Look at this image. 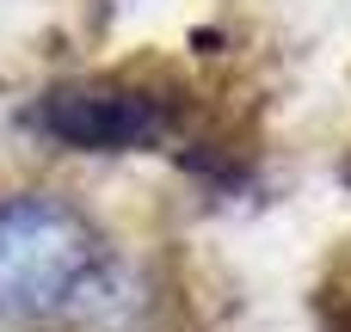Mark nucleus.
I'll return each mask as SVG.
<instances>
[{"label": "nucleus", "instance_id": "1", "mask_svg": "<svg viewBox=\"0 0 351 332\" xmlns=\"http://www.w3.org/2000/svg\"><path fill=\"white\" fill-rule=\"evenodd\" d=\"M99 240L86 216L62 197L25 191L0 203V314H43L86 290Z\"/></svg>", "mask_w": 351, "mask_h": 332}, {"label": "nucleus", "instance_id": "2", "mask_svg": "<svg viewBox=\"0 0 351 332\" xmlns=\"http://www.w3.org/2000/svg\"><path fill=\"white\" fill-rule=\"evenodd\" d=\"M25 123L43 142L74 148V154H136V148L167 136L173 111H167V99L148 80L93 74V80H62V86L37 92Z\"/></svg>", "mask_w": 351, "mask_h": 332}]
</instances>
